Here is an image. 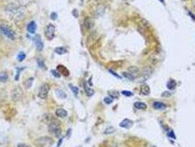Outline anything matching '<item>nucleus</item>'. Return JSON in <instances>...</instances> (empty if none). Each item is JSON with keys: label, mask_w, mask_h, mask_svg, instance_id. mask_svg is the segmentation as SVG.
<instances>
[{"label": "nucleus", "mask_w": 195, "mask_h": 147, "mask_svg": "<svg viewBox=\"0 0 195 147\" xmlns=\"http://www.w3.org/2000/svg\"><path fill=\"white\" fill-rule=\"evenodd\" d=\"M103 102L107 104H111L112 102H113V99L111 98V97H105L104 98V99H103Z\"/></svg>", "instance_id": "nucleus-32"}, {"label": "nucleus", "mask_w": 195, "mask_h": 147, "mask_svg": "<svg viewBox=\"0 0 195 147\" xmlns=\"http://www.w3.org/2000/svg\"><path fill=\"white\" fill-rule=\"evenodd\" d=\"M56 93H57V97H60L61 99H66L67 98V94L65 93L62 89L59 88V89L56 90Z\"/></svg>", "instance_id": "nucleus-22"}, {"label": "nucleus", "mask_w": 195, "mask_h": 147, "mask_svg": "<svg viewBox=\"0 0 195 147\" xmlns=\"http://www.w3.org/2000/svg\"><path fill=\"white\" fill-rule=\"evenodd\" d=\"M167 88H168V89L172 90H174L176 88V86H177V83H176V82H175L174 79H170V80L167 83Z\"/></svg>", "instance_id": "nucleus-21"}, {"label": "nucleus", "mask_w": 195, "mask_h": 147, "mask_svg": "<svg viewBox=\"0 0 195 147\" xmlns=\"http://www.w3.org/2000/svg\"><path fill=\"white\" fill-rule=\"evenodd\" d=\"M51 74H52L56 78H60V74L57 72V71H56V70H51Z\"/></svg>", "instance_id": "nucleus-34"}, {"label": "nucleus", "mask_w": 195, "mask_h": 147, "mask_svg": "<svg viewBox=\"0 0 195 147\" xmlns=\"http://www.w3.org/2000/svg\"><path fill=\"white\" fill-rule=\"evenodd\" d=\"M122 94H123L125 97H131V96H133V93L129 91V90H123L122 91Z\"/></svg>", "instance_id": "nucleus-33"}, {"label": "nucleus", "mask_w": 195, "mask_h": 147, "mask_svg": "<svg viewBox=\"0 0 195 147\" xmlns=\"http://www.w3.org/2000/svg\"><path fill=\"white\" fill-rule=\"evenodd\" d=\"M56 115L60 118H65L67 115V112L62 108H59L56 110Z\"/></svg>", "instance_id": "nucleus-13"}, {"label": "nucleus", "mask_w": 195, "mask_h": 147, "mask_svg": "<svg viewBox=\"0 0 195 147\" xmlns=\"http://www.w3.org/2000/svg\"><path fill=\"white\" fill-rule=\"evenodd\" d=\"M38 65L41 68H45V65H44V63L42 60H40V59H38Z\"/></svg>", "instance_id": "nucleus-35"}, {"label": "nucleus", "mask_w": 195, "mask_h": 147, "mask_svg": "<svg viewBox=\"0 0 195 147\" xmlns=\"http://www.w3.org/2000/svg\"><path fill=\"white\" fill-rule=\"evenodd\" d=\"M152 106L156 110H165L166 107H167L165 104L162 103V102H154L153 104H152Z\"/></svg>", "instance_id": "nucleus-14"}, {"label": "nucleus", "mask_w": 195, "mask_h": 147, "mask_svg": "<svg viewBox=\"0 0 195 147\" xmlns=\"http://www.w3.org/2000/svg\"><path fill=\"white\" fill-rule=\"evenodd\" d=\"M159 1L161 2V3L164 4V0H159Z\"/></svg>", "instance_id": "nucleus-42"}, {"label": "nucleus", "mask_w": 195, "mask_h": 147, "mask_svg": "<svg viewBox=\"0 0 195 147\" xmlns=\"http://www.w3.org/2000/svg\"><path fill=\"white\" fill-rule=\"evenodd\" d=\"M36 146L38 147H49L54 143V140L49 137H41L35 140Z\"/></svg>", "instance_id": "nucleus-3"}, {"label": "nucleus", "mask_w": 195, "mask_h": 147, "mask_svg": "<svg viewBox=\"0 0 195 147\" xmlns=\"http://www.w3.org/2000/svg\"><path fill=\"white\" fill-rule=\"evenodd\" d=\"M5 11L9 16H10L11 18H15L16 20L22 19L25 14V11L23 7L14 3L9 4L5 8Z\"/></svg>", "instance_id": "nucleus-1"}, {"label": "nucleus", "mask_w": 195, "mask_h": 147, "mask_svg": "<svg viewBox=\"0 0 195 147\" xmlns=\"http://www.w3.org/2000/svg\"><path fill=\"white\" fill-rule=\"evenodd\" d=\"M57 72H59L60 74H62V75L64 76H68L69 75V71L67 70V68L66 67H65L64 65H57Z\"/></svg>", "instance_id": "nucleus-11"}, {"label": "nucleus", "mask_w": 195, "mask_h": 147, "mask_svg": "<svg viewBox=\"0 0 195 147\" xmlns=\"http://www.w3.org/2000/svg\"><path fill=\"white\" fill-rule=\"evenodd\" d=\"M57 18V14L56 13H52L51 14V18L52 19V20H56Z\"/></svg>", "instance_id": "nucleus-38"}, {"label": "nucleus", "mask_w": 195, "mask_h": 147, "mask_svg": "<svg viewBox=\"0 0 195 147\" xmlns=\"http://www.w3.org/2000/svg\"><path fill=\"white\" fill-rule=\"evenodd\" d=\"M54 120H55V118H54V116L51 114H45L43 117V121L46 124H49L51 122H52Z\"/></svg>", "instance_id": "nucleus-16"}, {"label": "nucleus", "mask_w": 195, "mask_h": 147, "mask_svg": "<svg viewBox=\"0 0 195 147\" xmlns=\"http://www.w3.org/2000/svg\"><path fill=\"white\" fill-rule=\"evenodd\" d=\"M8 80V75L6 72H0V84L7 83Z\"/></svg>", "instance_id": "nucleus-18"}, {"label": "nucleus", "mask_w": 195, "mask_h": 147, "mask_svg": "<svg viewBox=\"0 0 195 147\" xmlns=\"http://www.w3.org/2000/svg\"><path fill=\"white\" fill-rule=\"evenodd\" d=\"M85 90L86 94L88 96V97H91L94 94V90L91 88H89L87 85H85Z\"/></svg>", "instance_id": "nucleus-26"}, {"label": "nucleus", "mask_w": 195, "mask_h": 147, "mask_svg": "<svg viewBox=\"0 0 195 147\" xmlns=\"http://www.w3.org/2000/svg\"><path fill=\"white\" fill-rule=\"evenodd\" d=\"M37 29V24L35 21H32L27 25V31L31 34H34L36 32Z\"/></svg>", "instance_id": "nucleus-10"}, {"label": "nucleus", "mask_w": 195, "mask_h": 147, "mask_svg": "<svg viewBox=\"0 0 195 147\" xmlns=\"http://www.w3.org/2000/svg\"><path fill=\"white\" fill-rule=\"evenodd\" d=\"M0 30L3 33V35L7 37L9 39L14 40L15 38V34L14 31L8 25H6V24L0 25Z\"/></svg>", "instance_id": "nucleus-4"}, {"label": "nucleus", "mask_w": 195, "mask_h": 147, "mask_svg": "<svg viewBox=\"0 0 195 147\" xmlns=\"http://www.w3.org/2000/svg\"><path fill=\"white\" fill-rule=\"evenodd\" d=\"M34 42H35V44L37 50L39 51V52L43 50L44 45H43V40L41 39V37H40V35H38V34L35 35V38H34Z\"/></svg>", "instance_id": "nucleus-7"}, {"label": "nucleus", "mask_w": 195, "mask_h": 147, "mask_svg": "<svg viewBox=\"0 0 195 147\" xmlns=\"http://www.w3.org/2000/svg\"><path fill=\"white\" fill-rule=\"evenodd\" d=\"M162 97H170L171 96V93L169 92V91H164L163 93H162Z\"/></svg>", "instance_id": "nucleus-37"}, {"label": "nucleus", "mask_w": 195, "mask_h": 147, "mask_svg": "<svg viewBox=\"0 0 195 147\" xmlns=\"http://www.w3.org/2000/svg\"><path fill=\"white\" fill-rule=\"evenodd\" d=\"M17 147H32L31 146H29L28 144H19L17 146Z\"/></svg>", "instance_id": "nucleus-39"}, {"label": "nucleus", "mask_w": 195, "mask_h": 147, "mask_svg": "<svg viewBox=\"0 0 195 147\" xmlns=\"http://www.w3.org/2000/svg\"><path fill=\"white\" fill-rule=\"evenodd\" d=\"M134 107L139 110H145L147 109V105L142 102H136L134 103Z\"/></svg>", "instance_id": "nucleus-20"}, {"label": "nucleus", "mask_w": 195, "mask_h": 147, "mask_svg": "<svg viewBox=\"0 0 195 147\" xmlns=\"http://www.w3.org/2000/svg\"><path fill=\"white\" fill-rule=\"evenodd\" d=\"M116 131V129L113 127V126H108L107 129H105L104 131V134L105 135H111V134H113L114 132Z\"/></svg>", "instance_id": "nucleus-24"}, {"label": "nucleus", "mask_w": 195, "mask_h": 147, "mask_svg": "<svg viewBox=\"0 0 195 147\" xmlns=\"http://www.w3.org/2000/svg\"><path fill=\"white\" fill-rule=\"evenodd\" d=\"M16 2L18 3V5H20L21 7H27L29 4L33 2L34 0H15Z\"/></svg>", "instance_id": "nucleus-12"}, {"label": "nucleus", "mask_w": 195, "mask_h": 147, "mask_svg": "<svg viewBox=\"0 0 195 147\" xmlns=\"http://www.w3.org/2000/svg\"><path fill=\"white\" fill-rule=\"evenodd\" d=\"M108 93H109V95L110 97H111L112 99H114V98H118V97H120V93H119V92L117 91V90H111V91H109Z\"/></svg>", "instance_id": "nucleus-25"}, {"label": "nucleus", "mask_w": 195, "mask_h": 147, "mask_svg": "<svg viewBox=\"0 0 195 147\" xmlns=\"http://www.w3.org/2000/svg\"><path fill=\"white\" fill-rule=\"evenodd\" d=\"M69 88H71V90H72V92L74 94L75 97H77L78 96V87H76L73 86V85H69Z\"/></svg>", "instance_id": "nucleus-28"}, {"label": "nucleus", "mask_w": 195, "mask_h": 147, "mask_svg": "<svg viewBox=\"0 0 195 147\" xmlns=\"http://www.w3.org/2000/svg\"><path fill=\"white\" fill-rule=\"evenodd\" d=\"M54 52L55 53H57V54H60V55H62V54H66L67 52V50L62 47H57L55 49H54Z\"/></svg>", "instance_id": "nucleus-19"}, {"label": "nucleus", "mask_w": 195, "mask_h": 147, "mask_svg": "<svg viewBox=\"0 0 195 147\" xmlns=\"http://www.w3.org/2000/svg\"><path fill=\"white\" fill-rule=\"evenodd\" d=\"M128 73L131 74V75L135 78L136 76H138L139 74V69L137 67L132 66V67H130L128 68Z\"/></svg>", "instance_id": "nucleus-15"}, {"label": "nucleus", "mask_w": 195, "mask_h": 147, "mask_svg": "<svg viewBox=\"0 0 195 147\" xmlns=\"http://www.w3.org/2000/svg\"><path fill=\"white\" fill-rule=\"evenodd\" d=\"M33 80H34V79H33L32 77H31V78H29L28 79H27V80L25 81L24 86L27 89H29V88L32 87V83H33Z\"/></svg>", "instance_id": "nucleus-23"}, {"label": "nucleus", "mask_w": 195, "mask_h": 147, "mask_svg": "<svg viewBox=\"0 0 195 147\" xmlns=\"http://www.w3.org/2000/svg\"><path fill=\"white\" fill-rule=\"evenodd\" d=\"M45 36L49 40H52L55 36V27L53 24H49L45 29Z\"/></svg>", "instance_id": "nucleus-6"}, {"label": "nucleus", "mask_w": 195, "mask_h": 147, "mask_svg": "<svg viewBox=\"0 0 195 147\" xmlns=\"http://www.w3.org/2000/svg\"><path fill=\"white\" fill-rule=\"evenodd\" d=\"M50 90V86L49 84H43L42 86L40 88L39 92H38V97L42 99H45Z\"/></svg>", "instance_id": "nucleus-5"}, {"label": "nucleus", "mask_w": 195, "mask_h": 147, "mask_svg": "<svg viewBox=\"0 0 195 147\" xmlns=\"http://www.w3.org/2000/svg\"><path fill=\"white\" fill-rule=\"evenodd\" d=\"M123 76L124 77H125V78H127V79H129V80H134V77L131 75V74L128 73V72H123Z\"/></svg>", "instance_id": "nucleus-29"}, {"label": "nucleus", "mask_w": 195, "mask_h": 147, "mask_svg": "<svg viewBox=\"0 0 195 147\" xmlns=\"http://www.w3.org/2000/svg\"><path fill=\"white\" fill-rule=\"evenodd\" d=\"M133 125H134V121L128 118H125L120 123V126L125 129H129Z\"/></svg>", "instance_id": "nucleus-8"}, {"label": "nucleus", "mask_w": 195, "mask_h": 147, "mask_svg": "<svg viewBox=\"0 0 195 147\" xmlns=\"http://www.w3.org/2000/svg\"><path fill=\"white\" fill-rule=\"evenodd\" d=\"M84 24H85V27L87 29H91L92 28H93L95 23H94V21H93V19L92 18L88 17V18H85V22H84Z\"/></svg>", "instance_id": "nucleus-9"}, {"label": "nucleus", "mask_w": 195, "mask_h": 147, "mask_svg": "<svg viewBox=\"0 0 195 147\" xmlns=\"http://www.w3.org/2000/svg\"><path fill=\"white\" fill-rule=\"evenodd\" d=\"M104 11H105L104 7L103 6H100L99 8L97 9V13H98V16H102L103 14V13H104Z\"/></svg>", "instance_id": "nucleus-31"}, {"label": "nucleus", "mask_w": 195, "mask_h": 147, "mask_svg": "<svg viewBox=\"0 0 195 147\" xmlns=\"http://www.w3.org/2000/svg\"><path fill=\"white\" fill-rule=\"evenodd\" d=\"M109 72L110 73H111V74H112V75H114V77H117V78H118V79H122V77H121L119 75V74H117V73H115L114 72H113L112 70H109Z\"/></svg>", "instance_id": "nucleus-36"}, {"label": "nucleus", "mask_w": 195, "mask_h": 147, "mask_svg": "<svg viewBox=\"0 0 195 147\" xmlns=\"http://www.w3.org/2000/svg\"><path fill=\"white\" fill-rule=\"evenodd\" d=\"M17 58H18V60L20 62H22L24 60L25 58H26V54L24 52H20L19 54H18V56H17Z\"/></svg>", "instance_id": "nucleus-30"}, {"label": "nucleus", "mask_w": 195, "mask_h": 147, "mask_svg": "<svg viewBox=\"0 0 195 147\" xmlns=\"http://www.w3.org/2000/svg\"><path fill=\"white\" fill-rule=\"evenodd\" d=\"M141 93L143 94V95H145V96H147L150 93V87L147 85H143L141 87Z\"/></svg>", "instance_id": "nucleus-17"}, {"label": "nucleus", "mask_w": 195, "mask_h": 147, "mask_svg": "<svg viewBox=\"0 0 195 147\" xmlns=\"http://www.w3.org/2000/svg\"><path fill=\"white\" fill-rule=\"evenodd\" d=\"M62 138H60V140H59V143H58V144H57V147L60 146V145H61V144H62Z\"/></svg>", "instance_id": "nucleus-41"}, {"label": "nucleus", "mask_w": 195, "mask_h": 147, "mask_svg": "<svg viewBox=\"0 0 195 147\" xmlns=\"http://www.w3.org/2000/svg\"><path fill=\"white\" fill-rule=\"evenodd\" d=\"M73 16H75L76 18H77L78 17V11H77V10H73Z\"/></svg>", "instance_id": "nucleus-40"}, {"label": "nucleus", "mask_w": 195, "mask_h": 147, "mask_svg": "<svg viewBox=\"0 0 195 147\" xmlns=\"http://www.w3.org/2000/svg\"><path fill=\"white\" fill-rule=\"evenodd\" d=\"M49 132L51 135L54 136L59 138L62 133L60 123L57 121V119L54 120L53 121L51 122L49 124Z\"/></svg>", "instance_id": "nucleus-2"}, {"label": "nucleus", "mask_w": 195, "mask_h": 147, "mask_svg": "<svg viewBox=\"0 0 195 147\" xmlns=\"http://www.w3.org/2000/svg\"><path fill=\"white\" fill-rule=\"evenodd\" d=\"M25 68L26 67H17L16 68V75H15V81H17V80H18V79H19V76H20V72H22V71H23V70H24Z\"/></svg>", "instance_id": "nucleus-27"}]
</instances>
